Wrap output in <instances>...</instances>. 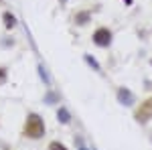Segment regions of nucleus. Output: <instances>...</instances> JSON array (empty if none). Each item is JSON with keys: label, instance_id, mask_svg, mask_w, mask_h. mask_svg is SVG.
Here are the masks:
<instances>
[{"label": "nucleus", "instance_id": "f03ea898", "mask_svg": "<svg viewBox=\"0 0 152 150\" xmlns=\"http://www.w3.org/2000/svg\"><path fill=\"white\" fill-rule=\"evenodd\" d=\"M91 45L95 49H102V51L112 49V45H114V31H112V26L97 24L94 31H91Z\"/></svg>", "mask_w": 152, "mask_h": 150}, {"label": "nucleus", "instance_id": "9b49d317", "mask_svg": "<svg viewBox=\"0 0 152 150\" xmlns=\"http://www.w3.org/2000/svg\"><path fill=\"white\" fill-rule=\"evenodd\" d=\"M8 79H10V69H8V65H0V87L6 85Z\"/></svg>", "mask_w": 152, "mask_h": 150}, {"label": "nucleus", "instance_id": "0eeeda50", "mask_svg": "<svg viewBox=\"0 0 152 150\" xmlns=\"http://www.w3.org/2000/svg\"><path fill=\"white\" fill-rule=\"evenodd\" d=\"M16 24H18V18H16V14L10 10H4L2 12V26L6 29V31H14L16 29Z\"/></svg>", "mask_w": 152, "mask_h": 150}, {"label": "nucleus", "instance_id": "20e7f679", "mask_svg": "<svg viewBox=\"0 0 152 150\" xmlns=\"http://www.w3.org/2000/svg\"><path fill=\"white\" fill-rule=\"evenodd\" d=\"M114 95H116V102L122 105V108L134 110L136 104H138V95H136V91H134L132 87H128V85H118L116 91H114Z\"/></svg>", "mask_w": 152, "mask_h": 150}, {"label": "nucleus", "instance_id": "1a4fd4ad", "mask_svg": "<svg viewBox=\"0 0 152 150\" xmlns=\"http://www.w3.org/2000/svg\"><path fill=\"white\" fill-rule=\"evenodd\" d=\"M43 102L47 105H59L61 104V93L55 91V89H49V91L43 95Z\"/></svg>", "mask_w": 152, "mask_h": 150}, {"label": "nucleus", "instance_id": "423d86ee", "mask_svg": "<svg viewBox=\"0 0 152 150\" xmlns=\"http://www.w3.org/2000/svg\"><path fill=\"white\" fill-rule=\"evenodd\" d=\"M55 118H57V122L61 124V126H71V124H73V114H71V110L65 104H59L57 105V110H55Z\"/></svg>", "mask_w": 152, "mask_h": 150}, {"label": "nucleus", "instance_id": "f8f14e48", "mask_svg": "<svg viewBox=\"0 0 152 150\" xmlns=\"http://www.w3.org/2000/svg\"><path fill=\"white\" fill-rule=\"evenodd\" d=\"M83 144H85V138H83L81 134H75V136H73V146L79 148V146H83Z\"/></svg>", "mask_w": 152, "mask_h": 150}, {"label": "nucleus", "instance_id": "2eb2a0df", "mask_svg": "<svg viewBox=\"0 0 152 150\" xmlns=\"http://www.w3.org/2000/svg\"><path fill=\"white\" fill-rule=\"evenodd\" d=\"M150 67H152V57H150Z\"/></svg>", "mask_w": 152, "mask_h": 150}, {"label": "nucleus", "instance_id": "f257e3e1", "mask_svg": "<svg viewBox=\"0 0 152 150\" xmlns=\"http://www.w3.org/2000/svg\"><path fill=\"white\" fill-rule=\"evenodd\" d=\"M20 136L24 140H31V142H39L47 136V124H45V118L39 114V112H26L24 116L23 128H20Z\"/></svg>", "mask_w": 152, "mask_h": 150}, {"label": "nucleus", "instance_id": "ddd939ff", "mask_svg": "<svg viewBox=\"0 0 152 150\" xmlns=\"http://www.w3.org/2000/svg\"><path fill=\"white\" fill-rule=\"evenodd\" d=\"M75 150H91V148H89L87 144H83V146H79V148H75Z\"/></svg>", "mask_w": 152, "mask_h": 150}, {"label": "nucleus", "instance_id": "7ed1b4c3", "mask_svg": "<svg viewBox=\"0 0 152 150\" xmlns=\"http://www.w3.org/2000/svg\"><path fill=\"white\" fill-rule=\"evenodd\" d=\"M132 118L138 126H148L152 122V93H148L144 100L136 104V108L132 110Z\"/></svg>", "mask_w": 152, "mask_h": 150}, {"label": "nucleus", "instance_id": "39448f33", "mask_svg": "<svg viewBox=\"0 0 152 150\" xmlns=\"http://www.w3.org/2000/svg\"><path fill=\"white\" fill-rule=\"evenodd\" d=\"M91 20H94V12L89 8H79V10H75L71 14V24H75L77 29H83V26L91 24Z\"/></svg>", "mask_w": 152, "mask_h": 150}, {"label": "nucleus", "instance_id": "4468645a", "mask_svg": "<svg viewBox=\"0 0 152 150\" xmlns=\"http://www.w3.org/2000/svg\"><path fill=\"white\" fill-rule=\"evenodd\" d=\"M150 144H152V132H150Z\"/></svg>", "mask_w": 152, "mask_h": 150}, {"label": "nucleus", "instance_id": "6e6552de", "mask_svg": "<svg viewBox=\"0 0 152 150\" xmlns=\"http://www.w3.org/2000/svg\"><path fill=\"white\" fill-rule=\"evenodd\" d=\"M83 63H85L91 71H95V73H102V71H104L102 69V63H99L91 53H83Z\"/></svg>", "mask_w": 152, "mask_h": 150}, {"label": "nucleus", "instance_id": "dca6fc26", "mask_svg": "<svg viewBox=\"0 0 152 150\" xmlns=\"http://www.w3.org/2000/svg\"><path fill=\"white\" fill-rule=\"evenodd\" d=\"M0 4H2V0H0Z\"/></svg>", "mask_w": 152, "mask_h": 150}, {"label": "nucleus", "instance_id": "9d476101", "mask_svg": "<svg viewBox=\"0 0 152 150\" xmlns=\"http://www.w3.org/2000/svg\"><path fill=\"white\" fill-rule=\"evenodd\" d=\"M47 150H69V146L63 142V140H59V138H55V140H49V144H47Z\"/></svg>", "mask_w": 152, "mask_h": 150}]
</instances>
